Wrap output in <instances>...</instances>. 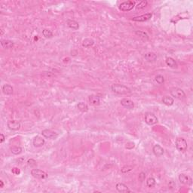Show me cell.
<instances>
[{"mask_svg": "<svg viewBox=\"0 0 193 193\" xmlns=\"http://www.w3.org/2000/svg\"><path fill=\"white\" fill-rule=\"evenodd\" d=\"M111 90L112 92L116 93L119 95H130L131 93V90L128 87L120 85V84H113L111 86Z\"/></svg>", "mask_w": 193, "mask_h": 193, "instance_id": "1", "label": "cell"}, {"mask_svg": "<svg viewBox=\"0 0 193 193\" xmlns=\"http://www.w3.org/2000/svg\"><path fill=\"white\" fill-rule=\"evenodd\" d=\"M175 146L176 149L180 152H184L187 150L188 148V144L186 140L182 137L176 138L175 140Z\"/></svg>", "mask_w": 193, "mask_h": 193, "instance_id": "2", "label": "cell"}, {"mask_svg": "<svg viewBox=\"0 0 193 193\" xmlns=\"http://www.w3.org/2000/svg\"><path fill=\"white\" fill-rule=\"evenodd\" d=\"M170 94L172 96H174L178 100H182L186 97V93L184 92V91L179 88H171L170 91Z\"/></svg>", "mask_w": 193, "mask_h": 193, "instance_id": "3", "label": "cell"}, {"mask_svg": "<svg viewBox=\"0 0 193 193\" xmlns=\"http://www.w3.org/2000/svg\"><path fill=\"white\" fill-rule=\"evenodd\" d=\"M31 175L34 178L39 179V180H45L48 178V174L44 171L40 169H32L31 170Z\"/></svg>", "mask_w": 193, "mask_h": 193, "instance_id": "4", "label": "cell"}, {"mask_svg": "<svg viewBox=\"0 0 193 193\" xmlns=\"http://www.w3.org/2000/svg\"><path fill=\"white\" fill-rule=\"evenodd\" d=\"M145 122L149 125H154L156 123H158V118L155 114L152 112H146L144 117Z\"/></svg>", "mask_w": 193, "mask_h": 193, "instance_id": "5", "label": "cell"}, {"mask_svg": "<svg viewBox=\"0 0 193 193\" xmlns=\"http://www.w3.org/2000/svg\"><path fill=\"white\" fill-rule=\"evenodd\" d=\"M135 6V3L132 1H126L119 5V9L122 11H130Z\"/></svg>", "mask_w": 193, "mask_h": 193, "instance_id": "6", "label": "cell"}, {"mask_svg": "<svg viewBox=\"0 0 193 193\" xmlns=\"http://www.w3.org/2000/svg\"><path fill=\"white\" fill-rule=\"evenodd\" d=\"M42 134L45 138L49 139H55L58 138V134L50 129H45L42 131Z\"/></svg>", "mask_w": 193, "mask_h": 193, "instance_id": "7", "label": "cell"}, {"mask_svg": "<svg viewBox=\"0 0 193 193\" xmlns=\"http://www.w3.org/2000/svg\"><path fill=\"white\" fill-rule=\"evenodd\" d=\"M7 126H8V128L10 131H17L20 130V127H21V124H20V122L17 120H9L7 122Z\"/></svg>", "mask_w": 193, "mask_h": 193, "instance_id": "8", "label": "cell"}, {"mask_svg": "<svg viewBox=\"0 0 193 193\" xmlns=\"http://www.w3.org/2000/svg\"><path fill=\"white\" fill-rule=\"evenodd\" d=\"M152 17V13H146L145 14V15H139V16H137V17H133V18H132V20L136 22H145L149 20H150Z\"/></svg>", "mask_w": 193, "mask_h": 193, "instance_id": "9", "label": "cell"}, {"mask_svg": "<svg viewBox=\"0 0 193 193\" xmlns=\"http://www.w3.org/2000/svg\"><path fill=\"white\" fill-rule=\"evenodd\" d=\"M121 105L124 106V108L126 109H128V110H132L134 107V103L131 100L128 98H124L121 100Z\"/></svg>", "mask_w": 193, "mask_h": 193, "instance_id": "10", "label": "cell"}, {"mask_svg": "<svg viewBox=\"0 0 193 193\" xmlns=\"http://www.w3.org/2000/svg\"><path fill=\"white\" fill-rule=\"evenodd\" d=\"M88 102L91 105L98 106L100 103V96L95 95H91L88 96Z\"/></svg>", "mask_w": 193, "mask_h": 193, "instance_id": "11", "label": "cell"}, {"mask_svg": "<svg viewBox=\"0 0 193 193\" xmlns=\"http://www.w3.org/2000/svg\"><path fill=\"white\" fill-rule=\"evenodd\" d=\"M45 143V139H43L40 136H36L35 137L33 140H32V144L35 147H41V146H44Z\"/></svg>", "mask_w": 193, "mask_h": 193, "instance_id": "12", "label": "cell"}, {"mask_svg": "<svg viewBox=\"0 0 193 193\" xmlns=\"http://www.w3.org/2000/svg\"><path fill=\"white\" fill-rule=\"evenodd\" d=\"M152 152L154 153V155L155 156L157 157H161V155H164V149L161 147L160 145L159 144H156V145H155L153 146V148H152Z\"/></svg>", "mask_w": 193, "mask_h": 193, "instance_id": "13", "label": "cell"}, {"mask_svg": "<svg viewBox=\"0 0 193 193\" xmlns=\"http://www.w3.org/2000/svg\"><path fill=\"white\" fill-rule=\"evenodd\" d=\"M165 63L167 67H171L172 69H176L178 67V64H177L176 60H174L173 58H171V57H168V58H166Z\"/></svg>", "mask_w": 193, "mask_h": 193, "instance_id": "14", "label": "cell"}, {"mask_svg": "<svg viewBox=\"0 0 193 193\" xmlns=\"http://www.w3.org/2000/svg\"><path fill=\"white\" fill-rule=\"evenodd\" d=\"M116 189L119 192H131L126 185L124 184V183H121V182H118L116 184Z\"/></svg>", "mask_w": 193, "mask_h": 193, "instance_id": "15", "label": "cell"}, {"mask_svg": "<svg viewBox=\"0 0 193 193\" xmlns=\"http://www.w3.org/2000/svg\"><path fill=\"white\" fill-rule=\"evenodd\" d=\"M2 91L3 94L5 95H11L14 92V89L12 88V86L9 85V84H5L2 86Z\"/></svg>", "mask_w": 193, "mask_h": 193, "instance_id": "16", "label": "cell"}, {"mask_svg": "<svg viewBox=\"0 0 193 193\" xmlns=\"http://www.w3.org/2000/svg\"><path fill=\"white\" fill-rule=\"evenodd\" d=\"M1 45L4 48H6V49H10V48H12L14 47V42L11 40H8V39H2L1 40Z\"/></svg>", "mask_w": 193, "mask_h": 193, "instance_id": "17", "label": "cell"}, {"mask_svg": "<svg viewBox=\"0 0 193 193\" xmlns=\"http://www.w3.org/2000/svg\"><path fill=\"white\" fill-rule=\"evenodd\" d=\"M144 58L148 62H155L157 60V55L153 52H148L145 54Z\"/></svg>", "mask_w": 193, "mask_h": 193, "instance_id": "18", "label": "cell"}, {"mask_svg": "<svg viewBox=\"0 0 193 193\" xmlns=\"http://www.w3.org/2000/svg\"><path fill=\"white\" fill-rule=\"evenodd\" d=\"M67 24L69 28H71V29H73V30H79V23H78L77 21L74 20L68 19L67 20Z\"/></svg>", "mask_w": 193, "mask_h": 193, "instance_id": "19", "label": "cell"}, {"mask_svg": "<svg viewBox=\"0 0 193 193\" xmlns=\"http://www.w3.org/2000/svg\"><path fill=\"white\" fill-rule=\"evenodd\" d=\"M162 103H163L165 105L170 106H172L174 104V98L171 96H165L163 98H162Z\"/></svg>", "mask_w": 193, "mask_h": 193, "instance_id": "20", "label": "cell"}, {"mask_svg": "<svg viewBox=\"0 0 193 193\" xmlns=\"http://www.w3.org/2000/svg\"><path fill=\"white\" fill-rule=\"evenodd\" d=\"M179 181L182 184H188L189 181H190V179L186 174H181L179 175Z\"/></svg>", "mask_w": 193, "mask_h": 193, "instance_id": "21", "label": "cell"}, {"mask_svg": "<svg viewBox=\"0 0 193 193\" xmlns=\"http://www.w3.org/2000/svg\"><path fill=\"white\" fill-rule=\"evenodd\" d=\"M135 34L137 35V36H139L140 39H143V40H145V41H146V40H148V39H149L148 34H147L146 32H144V31L137 30V31H135Z\"/></svg>", "mask_w": 193, "mask_h": 193, "instance_id": "22", "label": "cell"}, {"mask_svg": "<svg viewBox=\"0 0 193 193\" xmlns=\"http://www.w3.org/2000/svg\"><path fill=\"white\" fill-rule=\"evenodd\" d=\"M95 44V41L92 39H85L82 42V47L84 48H90L93 46Z\"/></svg>", "mask_w": 193, "mask_h": 193, "instance_id": "23", "label": "cell"}, {"mask_svg": "<svg viewBox=\"0 0 193 193\" xmlns=\"http://www.w3.org/2000/svg\"><path fill=\"white\" fill-rule=\"evenodd\" d=\"M77 108L79 109V110L82 112H87L88 111V106L86 103H83V102H80V103H78Z\"/></svg>", "mask_w": 193, "mask_h": 193, "instance_id": "24", "label": "cell"}, {"mask_svg": "<svg viewBox=\"0 0 193 193\" xmlns=\"http://www.w3.org/2000/svg\"><path fill=\"white\" fill-rule=\"evenodd\" d=\"M10 150H11V153H13L14 155H19L22 152V148L20 146H13L10 148Z\"/></svg>", "mask_w": 193, "mask_h": 193, "instance_id": "25", "label": "cell"}, {"mask_svg": "<svg viewBox=\"0 0 193 193\" xmlns=\"http://www.w3.org/2000/svg\"><path fill=\"white\" fill-rule=\"evenodd\" d=\"M156 184V181L153 177H149L146 180V186L149 188H153Z\"/></svg>", "mask_w": 193, "mask_h": 193, "instance_id": "26", "label": "cell"}, {"mask_svg": "<svg viewBox=\"0 0 193 193\" xmlns=\"http://www.w3.org/2000/svg\"><path fill=\"white\" fill-rule=\"evenodd\" d=\"M147 5H148V2H147L146 0H143V1L139 2V3L137 5L136 9H137V10H141V9H145V8L147 6Z\"/></svg>", "mask_w": 193, "mask_h": 193, "instance_id": "27", "label": "cell"}, {"mask_svg": "<svg viewBox=\"0 0 193 193\" xmlns=\"http://www.w3.org/2000/svg\"><path fill=\"white\" fill-rule=\"evenodd\" d=\"M42 35L45 36V38L46 39H51L52 37L54 36L53 35V32L49 30H47V29H45V30H42Z\"/></svg>", "mask_w": 193, "mask_h": 193, "instance_id": "28", "label": "cell"}, {"mask_svg": "<svg viewBox=\"0 0 193 193\" xmlns=\"http://www.w3.org/2000/svg\"><path fill=\"white\" fill-rule=\"evenodd\" d=\"M155 79L156 81V82L159 85H162L165 82V78H164L163 75H157L155 78Z\"/></svg>", "mask_w": 193, "mask_h": 193, "instance_id": "29", "label": "cell"}, {"mask_svg": "<svg viewBox=\"0 0 193 193\" xmlns=\"http://www.w3.org/2000/svg\"><path fill=\"white\" fill-rule=\"evenodd\" d=\"M134 147H135V143H133V142H128V143H127L125 144V149H129V150L133 149Z\"/></svg>", "mask_w": 193, "mask_h": 193, "instance_id": "30", "label": "cell"}, {"mask_svg": "<svg viewBox=\"0 0 193 193\" xmlns=\"http://www.w3.org/2000/svg\"><path fill=\"white\" fill-rule=\"evenodd\" d=\"M27 164H28V165L31 167H35V166H36V165H37L36 161H35L34 159H29V160L27 161Z\"/></svg>", "mask_w": 193, "mask_h": 193, "instance_id": "31", "label": "cell"}, {"mask_svg": "<svg viewBox=\"0 0 193 193\" xmlns=\"http://www.w3.org/2000/svg\"><path fill=\"white\" fill-rule=\"evenodd\" d=\"M133 167H131V166H125V167H122V169L121 170V171L122 172V173H126V172H128L132 170Z\"/></svg>", "mask_w": 193, "mask_h": 193, "instance_id": "32", "label": "cell"}, {"mask_svg": "<svg viewBox=\"0 0 193 193\" xmlns=\"http://www.w3.org/2000/svg\"><path fill=\"white\" fill-rule=\"evenodd\" d=\"M138 179H139V180L140 182L144 181L145 179H146V174H145L144 172H141V173L139 174V177H138Z\"/></svg>", "mask_w": 193, "mask_h": 193, "instance_id": "33", "label": "cell"}, {"mask_svg": "<svg viewBox=\"0 0 193 193\" xmlns=\"http://www.w3.org/2000/svg\"><path fill=\"white\" fill-rule=\"evenodd\" d=\"M11 171H12V173H13V174H17H17H19L20 173V170L18 169L17 167H14Z\"/></svg>", "mask_w": 193, "mask_h": 193, "instance_id": "34", "label": "cell"}, {"mask_svg": "<svg viewBox=\"0 0 193 193\" xmlns=\"http://www.w3.org/2000/svg\"><path fill=\"white\" fill-rule=\"evenodd\" d=\"M175 186H176V183L173 182V181H171V182H169V184H168V186H169L170 188H171V189H173L174 187H175Z\"/></svg>", "mask_w": 193, "mask_h": 193, "instance_id": "35", "label": "cell"}, {"mask_svg": "<svg viewBox=\"0 0 193 193\" xmlns=\"http://www.w3.org/2000/svg\"><path fill=\"white\" fill-rule=\"evenodd\" d=\"M0 137H1V139H0V143H3V142L5 141V136H4V134H0Z\"/></svg>", "mask_w": 193, "mask_h": 193, "instance_id": "36", "label": "cell"}, {"mask_svg": "<svg viewBox=\"0 0 193 193\" xmlns=\"http://www.w3.org/2000/svg\"><path fill=\"white\" fill-rule=\"evenodd\" d=\"M4 187V182L2 180H0V188H3Z\"/></svg>", "mask_w": 193, "mask_h": 193, "instance_id": "37", "label": "cell"}]
</instances>
